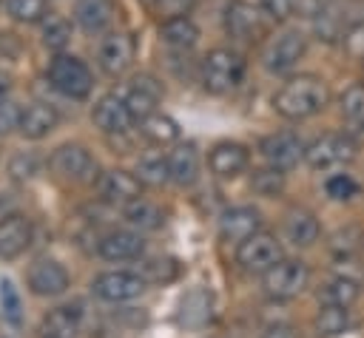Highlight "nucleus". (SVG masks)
I'll use <instances>...</instances> for the list:
<instances>
[{
    "label": "nucleus",
    "instance_id": "nucleus-45",
    "mask_svg": "<svg viewBox=\"0 0 364 338\" xmlns=\"http://www.w3.org/2000/svg\"><path fill=\"white\" fill-rule=\"evenodd\" d=\"M259 3L273 20H284L287 14H293V6H296V0H259Z\"/></svg>",
    "mask_w": 364,
    "mask_h": 338
},
{
    "label": "nucleus",
    "instance_id": "nucleus-12",
    "mask_svg": "<svg viewBox=\"0 0 364 338\" xmlns=\"http://www.w3.org/2000/svg\"><path fill=\"white\" fill-rule=\"evenodd\" d=\"M26 281H28V290L34 295L54 298V295H63L68 290V270L54 258H37L28 267Z\"/></svg>",
    "mask_w": 364,
    "mask_h": 338
},
{
    "label": "nucleus",
    "instance_id": "nucleus-44",
    "mask_svg": "<svg viewBox=\"0 0 364 338\" xmlns=\"http://www.w3.org/2000/svg\"><path fill=\"white\" fill-rule=\"evenodd\" d=\"M196 0H154V9L162 20H171V17H185L191 9H193Z\"/></svg>",
    "mask_w": 364,
    "mask_h": 338
},
{
    "label": "nucleus",
    "instance_id": "nucleus-10",
    "mask_svg": "<svg viewBox=\"0 0 364 338\" xmlns=\"http://www.w3.org/2000/svg\"><path fill=\"white\" fill-rule=\"evenodd\" d=\"M91 293L102 301L119 304V301H131L136 295L145 293V278L139 273H125V270H111V273H100L91 281Z\"/></svg>",
    "mask_w": 364,
    "mask_h": 338
},
{
    "label": "nucleus",
    "instance_id": "nucleus-24",
    "mask_svg": "<svg viewBox=\"0 0 364 338\" xmlns=\"http://www.w3.org/2000/svg\"><path fill=\"white\" fill-rule=\"evenodd\" d=\"M168 170H171V182L176 185H193L199 176V153L191 142L176 145L173 151H168Z\"/></svg>",
    "mask_w": 364,
    "mask_h": 338
},
{
    "label": "nucleus",
    "instance_id": "nucleus-17",
    "mask_svg": "<svg viewBox=\"0 0 364 338\" xmlns=\"http://www.w3.org/2000/svg\"><path fill=\"white\" fill-rule=\"evenodd\" d=\"M31 222L23 213H9L0 219V258L11 261L31 244Z\"/></svg>",
    "mask_w": 364,
    "mask_h": 338
},
{
    "label": "nucleus",
    "instance_id": "nucleus-13",
    "mask_svg": "<svg viewBox=\"0 0 364 338\" xmlns=\"http://www.w3.org/2000/svg\"><path fill=\"white\" fill-rule=\"evenodd\" d=\"M131 60H134V40H131L128 34L114 31V34L102 37V43H100V48H97V62H100V68H102L108 77L125 74L128 65H131Z\"/></svg>",
    "mask_w": 364,
    "mask_h": 338
},
{
    "label": "nucleus",
    "instance_id": "nucleus-18",
    "mask_svg": "<svg viewBox=\"0 0 364 338\" xmlns=\"http://www.w3.org/2000/svg\"><path fill=\"white\" fill-rule=\"evenodd\" d=\"M162 99V85L151 77V74H139L134 77V85L125 94V105L131 111L134 119H145L156 111V102Z\"/></svg>",
    "mask_w": 364,
    "mask_h": 338
},
{
    "label": "nucleus",
    "instance_id": "nucleus-9",
    "mask_svg": "<svg viewBox=\"0 0 364 338\" xmlns=\"http://www.w3.org/2000/svg\"><path fill=\"white\" fill-rule=\"evenodd\" d=\"M259 151L264 156V162L276 170H293L301 159H304V151L307 145L293 133V131H279V133H270L259 142Z\"/></svg>",
    "mask_w": 364,
    "mask_h": 338
},
{
    "label": "nucleus",
    "instance_id": "nucleus-48",
    "mask_svg": "<svg viewBox=\"0 0 364 338\" xmlns=\"http://www.w3.org/2000/svg\"><path fill=\"white\" fill-rule=\"evenodd\" d=\"M43 338H57V335H43Z\"/></svg>",
    "mask_w": 364,
    "mask_h": 338
},
{
    "label": "nucleus",
    "instance_id": "nucleus-20",
    "mask_svg": "<svg viewBox=\"0 0 364 338\" xmlns=\"http://www.w3.org/2000/svg\"><path fill=\"white\" fill-rule=\"evenodd\" d=\"M247 162H250V153H247V148L239 145V142H219V145H213V151H210V156H208L210 170H213L216 176H222V179L239 176V173L247 168Z\"/></svg>",
    "mask_w": 364,
    "mask_h": 338
},
{
    "label": "nucleus",
    "instance_id": "nucleus-34",
    "mask_svg": "<svg viewBox=\"0 0 364 338\" xmlns=\"http://www.w3.org/2000/svg\"><path fill=\"white\" fill-rule=\"evenodd\" d=\"M313 28H316V37L324 40V43H336V40H341V34H344L341 17H338L333 9H327V6H321V11L313 17Z\"/></svg>",
    "mask_w": 364,
    "mask_h": 338
},
{
    "label": "nucleus",
    "instance_id": "nucleus-49",
    "mask_svg": "<svg viewBox=\"0 0 364 338\" xmlns=\"http://www.w3.org/2000/svg\"><path fill=\"white\" fill-rule=\"evenodd\" d=\"M148 3H154V0H148Z\"/></svg>",
    "mask_w": 364,
    "mask_h": 338
},
{
    "label": "nucleus",
    "instance_id": "nucleus-21",
    "mask_svg": "<svg viewBox=\"0 0 364 338\" xmlns=\"http://www.w3.org/2000/svg\"><path fill=\"white\" fill-rule=\"evenodd\" d=\"M97 253L105 261H128V258H139L142 256V239L131 230H111L100 239Z\"/></svg>",
    "mask_w": 364,
    "mask_h": 338
},
{
    "label": "nucleus",
    "instance_id": "nucleus-22",
    "mask_svg": "<svg viewBox=\"0 0 364 338\" xmlns=\"http://www.w3.org/2000/svg\"><path fill=\"white\" fill-rule=\"evenodd\" d=\"M284 236H287L296 247H310V244H316L318 236H321L318 219H316L310 210H304V207H293V210H287V216H284Z\"/></svg>",
    "mask_w": 364,
    "mask_h": 338
},
{
    "label": "nucleus",
    "instance_id": "nucleus-2",
    "mask_svg": "<svg viewBox=\"0 0 364 338\" xmlns=\"http://www.w3.org/2000/svg\"><path fill=\"white\" fill-rule=\"evenodd\" d=\"M245 57L233 48H213L202 60V85L210 94H228L245 80Z\"/></svg>",
    "mask_w": 364,
    "mask_h": 338
},
{
    "label": "nucleus",
    "instance_id": "nucleus-37",
    "mask_svg": "<svg viewBox=\"0 0 364 338\" xmlns=\"http://www.w3.org/2000/svg\"><path fill=\"white\" fill-rule=\"evenodd\" d=\"M176 273H179V264L173 258H145L139 276L145 281H173Z\"/></svg>",
    "mask_w": 364,
    "mask_h": 338
},
{
    "label": "nucleus",
    "instance_id": "nucleus-4",
    "mask_svg": "<svg viewBox=\"0 0 364 338\" xmlns=\"http://www.w3.org/2000/svg\"><path fill=\"white\" fill-rule=\"evenodd\" d=\"M307 281H310V267L301 258H282L267 273H262L264 293L279 301H287V298H296L299 293H304Z\"/></svg>",
    "mask_w": 364,
    "mask_h": 338
},
{
    "label": "nucleus",
    "instance_id": "nucleus-5",
    "mask_svg": "<svg viewBox=\"0 0 364 338\" xmlns=\"http://www.w3.org/2000/svg\"><path fill=\"white\" fill-rule=\"evenodd\" d=\"M267 11L247 3V0H230L225 6V31L239 43H259L267 34Z\"/></svg>",
    "mask_w": 364,
    "mask_h": 338
},
{
    "label": "nucleus",
    "instance_id": "nucleus-32",
    "mask_svg": "<svg viewBox=\"0 0 364 338\" xmlns=\"http://www.w3.org/2000/svg\"><path fill=\"white\" fill-rule=\"evenodd\" d=\"M136 176L142 185L148 187H159L171 179V170H168V156L162 153H145L139 162H136Z\"/></svg>",
    "mask_w": 364,
    "mask_h": 338
},
{
    "label": "nucleus",
    "instance_id": "nucleus-23",
    "mask_svg": "<svg viewBox=\"0 0 364 338\" xmlns=\"http://www.w3.org/2000/svg\"><path fill=\"white\" fill-rule=\"evenodd\" d=\"M57 111L51 108V105H46V102H31L26 111H23V116H20V133L26 136V139H43V136H48L54 128H57Z\"/></svg>",
    "mask_w": 364,
    "mask_h": 338
},
{
    "label": "nucleus",
    "instance_id": "nucleus-1",
    "mask_svg": "<svg viewBox=\"0 0 364 338\" xmlns=\"http://www.w3.org/2000/svg\"><path fill=\"white\" fill-rule=\"evenodd\" d=\"M330 102V88L321 77L316 74H299L290 77L276 94H273V108L284 119H307L324 111Z\"/></svg>",
    "mask_w": 364,
    "mask_h": 338
},
{
    "label": "nucleus",
    "instance_id": "nucleus-14",
    "mask_svg": "<svg viewBox=\"0 0 364 338\" xmlns=\"http://www.w3.org/2000/svg\"><path fill=\"white\" fill-rule=\"evenodd\" d=\"M97 193H100L102 202L122 205L125 207L128 202H134V199L142 196V182H139V176L114 168V170H108V173H102L97 179Z\"/></svg>",
    "mask_w": 364,
    "mask_h": 338
},
{
    "label": "nucleus",
    "instance_id": "nucleus-41",
    "mask_svg": "<svg viewBox=\"0 0 364 338\" xmlns=\"http://www.w3.org/2000/svg\"><path fill=\"white\" fill-rule=\"evenodd\" d=\"M37 170H40V159L31 151H20V153H14L9 159V173L14 179H31Z\"/></svg>",
    "mask_w": 364,
    "mask_h": 338
},
{
    "label": "nucleus",
    "instance_id": "nucleus-8",
    "mask_svg": "<svg viewBox=\"0 0 364 338\" xmlns=\"http://www.w3.org/2000/svg\"><path fill=\"white\" fill-rule=\"evenodd\" d=\"M48 168L54 170L57 179H65V182H94L97 179V162L82 145H60L51 153Z\"/></svg>",
    "mask_w": 364,
    "mask_h": 338
},
{
    "label": "nucleus",
    "instance_id": "nucleus-35",
    "mask_svg": "<svg viewBox=\"0 0 364 338\" xmlns=\"http://www.w3.org/2000/svg\"><path fill=\"white\" fill-rule=\"evenodd\" d=\"M341 114H344L353 125L364 128V82H353V85L341 94Z\"/></svg>",
    "mask_w": 364,
    "mask_h": 338
},
{
    "label": "nucleus",
    "instance_id": "nucleus-11",
    "mask_svg": "<svg viewBox=\"0 0 364 338\" xmlns=\"http://www.w3.org/2000/svg\"><path fill=\"white\" fill-rule=\"evenodd\" d=\"M307 51V40L301 31H282L273 37V43L264 51V68L270 74H287L290 68L299 65V60Z\"/></svg>",
    "mask_w": 364,
    "mask_h": 338
},
{
    "label": "nucleus",
    "instance_id": "nucleus-47",
    "mask_svg": "<svg viewBox=\"0 0 364 338\" xmlns=\"http://www.w3.org/2000/svg\"><path fill=\"white\" fill-rule=\"evenodd\" d=\"M9 85H11V82H9V77H6V74H0V99H6Z\"/></svg>",
    "mask_w": 364,
    "mask_h": 338
},
{
    "label": "nucleus",
    "instance_id": "nucleus-30",
    "mask_svg": "<svg viewBox=\"0 0 364 338\" xmlns=\"http://www.w3.org/2000/svg\"><path fill=\"white\" fill-rule=\"evenodd\" d=\"M358 293H361V287H358L353 278H347V276H336V278H330V281L321 287L318 298H321V304L353 307V304H355V298H358Z\"/></svg>",
    "mask_w": 364,
    "mask_h": 338
},
{
    "label": "nucleus",
    "instance_id": "nucleus-3",
    "mask_svg": "<svg viewBox=\"0 0 364 338\" xmlns=\"http://www.w3.org/2000/svg\"><path fill=\"white\" fill-rule=\"evenodd\" d=\"M48 82L68 99H85L94 88V77L88 65L74 54H57L48 65Z\"/></svg>",
    "mask_w": 364,
    "mask_h": 338
},
{
    "label": "nucleus",
    "instance_id": "nucleus-6",
    "mask_svg": "<svg viewBox=\"0 0 364 338\" xmlns=\"http://www.w3.org/2000/svg\"><path fill=\"white\" fill-rule=\"evenodd\" d=\"M284 253H282V244L273 233H253L247 236L239 247H236V261L242 264L245 273H267L276 261H282Z\"/></svg>",
    "mask_w": 364,
    "mask_h": 338
},
{
    "label": "nucleus",
    "instance_id": "nucleus-28",
    "mask_svg": "<svg viewBox=\"0 0 364 338\" xmlns=\"http://www.w3.org/2000/svg\"><path fill=\"white\" fill-rule=\"evenodd\" d=\"M139 133L151 142V145H171L179 139V125L176 119H171L168 114H151L145 119H139Z\"/></svg>",
    "mask_w": 364,
    "mask_h": 338
},
{
    "label": "nucleus",
    "instance_id": "nucleus-29",
    "mask_svg": "<svg viewBox=\"0 0 364 338\" xmlns=\"http://www.w3.org/2000/svg\"><path fill=\"white\" fill-rule=\"evenodd\" d=\"M122 213H125V222L128 224H134V227H139V230H156V227H162V222H165V213L154 205V202H148V199H134V202H128L125 207H122Z\"/></svg>",
    "mask_w": 364,
    "mask_h": 338
},
{
    "label": "nucleus",
    "instance_id": "nucleus-26",
    "mask_svg": "<svg viewBox=\"0 0 364 338\" xmlns=\"http://www.w3.org/2000/svg\"><path fill=\"white\" fill-rule=\"evenodd\" d=\"M74 17L88 34H97V31L108 28V23L114 17V6H111V0H77Z\"/></svg>",
    "mask_w": 364,
    "mask_h": 338
},
{
    "label": "nucleus",
    "instance_id": "nucleus-15",
    "mask_svg": "<svg viewBox=\"0 0 364 338\" xmlns=\"http://www.w3.org/2000/svg\"><path fill=\"white\" fill-rule=\"evenodd\" d=\"M91 119H94V125H97L102 133L114 136V133H128L134 116H131V111H128V105H125L122 97H117V94H105V97L97 99Z\"/></svg>",
    "mask_w": 364,
    "mask_h": 338
},
{
    "label": "nucleus",
    "instance_id": "nucleus-7",
    "mask_svg": "<svg viewBox=\"0 0 364 338\" xmlns=\"http://www.w3.org/2000/svg\"><path fill=\"white\" fill-rule=\"evenodd\" d=\"M353 156H355V142L344 133H324V136L313 139L304 151V162L313 170H327V168L347 165Z\"/></svg>",
    "mask_w": 364,
    "mask_h": 338
},
{
    "label": "nucleus",
    "instance_id": "nucleus-16",
    "mask_svg": "<svg viewBox=\"0 0 364 338\" xmlns=\"http://www.w3.org/2000/svg\"><path fill=\"white\" fill-rule=\"evenodd\" d=\"M213 318V295L205 287H193L182 295L176 310V324L185 329H202Z\"/></svg>",
    "mask_w": 364,
    "mask_h": 338
},
{
    "label": "nucleus",
    "instance_id": "nucleus-36",
    "mask_svg": "<svg viewBox=\"0 0 364 338\" xmlns=\"http://www.w3.org/2000/svg\"><path fill=\"white\" fill-rule=\"evenodd\" d=\"M324 190H327V196H330L333 202H350V199L358 196L361 187H358V182H355L350 173H333V176H327Z\"/></svg>",
    "mask_w": 364,
    "mask_h": 338
},
{
    "label": "nucleus",
    "instance_id": "nucleus-25",
    "mask_svg": "<svg viewBox=\"0 0 364 338\" xmlns=\"http://www.w3.org/2000/svg\"><path fill=\"white\" fill-rule=\"evenodd\" d=\"M82 327V310L80 304H63L54 307L43 318V335H57V338H74Z\"/></svg>",
    "mask_w": 364,
    "mask_h": 338
},
{
    "label": "nucleus",
    "instance_id": "nucleus-46",
    "mask_svg": "<svg viewBox=\"0 0 364 338\" xmlns=\"http://www.w3.org/2000/svg\"><path fill=\"white\" fill-rule=\"evenodd\" d=\"M262 338H299V332H296V327H290V324H270V327L262 332Z\"/></svg>",
    "mask_w": 364,
    "mask_h": 338
},
{
    "label": "nucleus",
    "instance_id": "nucleus-27",
    "mask_svg": "<svg viewBox=\"0 0 364 338\" xmlns=\"http://www.w3.org/2000/svg\"><path fill=\"white\" fill-rule=\"evenodd\" d=\"M159 37H162L165 45H171L176 51H185L199 40V28L193 26V20L188 14L185 17H171V20H162Z\"/></svg>",
    "mask_w": 364,
    "mask_h": 338
},
{
    "label": "nucleus",
    "instance_id": "nucleus-42",
    "mask_svg": "<svg viewBox=\"0 0 364 338\" xmlns=\"http://www.w3.org/2000/svg\"><path fill=\"white\" fill-rule=\"evenodd\" d=\"M282 173L284 170H276V168H264V170H256L253 173V190L262 193V196H276L282 190Z\"/></svg>",
    "mask_w": 364,
    "mask_h": 338
},
{
    "label": "nucleus",
    "instance_id": "nucleus-31",
    "mask_svg": "<svg viewBox=\"0 0 364 338\" xmlns=\"http://www.w3.org/2000/svg\"><path fill=\"white\" fill-rule=\"evenodd\" d=\"M350 327V310L338 304H321L316 315V329L321 338H336Z\"/></svg>",
    "mask_w": 364,
    "mask_h": 338
},
{
    "label": "nucleus",
    "instance_id": "nucleus-19",
    "mask_svg": "<svg viewBox=\"0 0 364 338\" xmlns=\"http://www.w3.org/2000/svg\"><path fill=\"white\" fill-rule=\"evenodd\" d=\"M259 227H262V216L256 207H230L219 219V236L225 241H236V244H242L247 236L259 233Z\"/></svg>",
    "mask_w": 364,
    "mask_h": 338
},
{
    "label": "nucleus",
    "instance_id": "nucleus-38",
    "mask_svg": "<svg viewBox=\"0 0 364 338\" xmlns=\"http://www.w3.org/2000/svg\"><path fill=\"white\" fill-rule=\"evenodd\" d=\"M6 9L20 23H40L46 17V0H9Z\"/></svg>",
    "mask_w": 364,
    "mask_h": 338
},
{
    "label": "nucleus",
    "instance_id": "nucleus-40",
    "mask_svg": "<svg viewBox=\"0 0 364 338\" xmlns=\"http://www.w3.org/2000/svg\"><path fill=\"white\" fill-rule=\"evenodd\" d=\"M341 48H344V54L350 57V60H364V20H355V23H350L347 28H344V34H341Z\"/></svg>",
    "mask_w": 364,
    "mask_h": 338
},
{
    "label": "nucleus",
    "instance_id": "nucleus-43",
    "mask_svg": "<svg viewBox=\"0 0 364 338\" xmlns=\"http://www.w3.org/2000/svg\"><path fill=\"white\" fill-rule=\"evenodd\" d=\"M20 116H23V111L14 99H0V136L20 128Z\"/></svg>",
    "mask_w": 364,
    "mask_h": 338
},
{
    "label": "nucleus",
    "instance_id": "nucleus-33",
    "mask_svg": "<svg viewBox=\"0 0 364 338\" xmlns=\"http://www.w3.org/2000/svg\"><path fill=\"white\" fill-rule=\"evenodd\" d=\"M68 43H71V26L63 17L48 14L43 23V45L51 51H63Z\"/></svg>",
    "mask_w": 364,
    "mask_h": 338
},
{
    "label": "nucleus",
    "instance_id": "nucleus-39",
    "mask_svg": "<svg viewBox=\"0 0 364 338\" xmlns=\"http://www.w3.org/2000/svg\"><path fill=\"white\" fill-rule=\"evenodd\" d=\"M0 307H3V315L9 324L20 327L23 321V312H20V295L11 284V278H0Z\"/></svg>",
    "mask_w": 364,
    "mask_h": 338
}]
</instances>
